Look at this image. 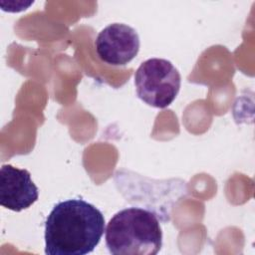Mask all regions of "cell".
<instances>
[{"label": "cell", "instance_id": "cell-4", "mask_svg": "<svg viewBox=\"0 0 255 255\" xmlns=\"http://www.w3.org/2000/svg\"><path fill=\"white\" fill-rule=\"evenodd\" d=\"M139 44L137 32L123 23L108 25L95 41L99 58L112 66H125L129 63L137 55Z\"/></svg>", "mask_w": 255, "mask_h": 255}, {"label": "cell", "instance_id": "cell-2", "mask_svg": "<svg viewBox=\"0 0 255 255\" xmlns=\"http://www.w3.org/2000/svg\"><path fill=\"white\" fill-rule=\"evenodd\" d=\"M105 233L106 246L114 255H155L162 246L157 214L136 206L117 212Z\"/></svg>", "mask_w": 255, "mask_h": 255}, {"label": "cell", "instance_id": "cell-1", "mask_svg": "<svg viewBox=\"0 0 255 255\" xmlns=\"http://www.w3.org/2000/svg\"><path fill=\"white\" fill-rule=\"evenodd\" d=\"M105 231V217L79 198L58 202L45 222L47 255H85L94 251Z\"/></svg>", "mask_w": 255, "mask_h": 255}, {"label": "cell", "instance_id": "cell-3", "mask_svg": "<svg viewBox=\"0 0 255 255\" xmlns=\"http://www.w3.org/2000/svg\"><path fill=\"white\" fill-rule=\"evenodd\" d=\"M180 85L178 70L165 59H148L140 64L134 74L137 97L153 108L168 107L175 100Z\"/></svg>", "mask_w": 255, "mask_h": 255}, {"label": "cell", "instance_id": "cell-5", "mask_svg": "<svg viewBox=\"0 0 255 255\" xmlns=\"http://www.w3.org/2000/svg\"><path fill=\"white\" fill-rule=\"evenodd\" d=\"M39 197L38 187L27 169L3 164L0 169V204L16 212L29 208Z\"/></svg>", "mask_w": 255, "mask_h": 255}]
</instances>
